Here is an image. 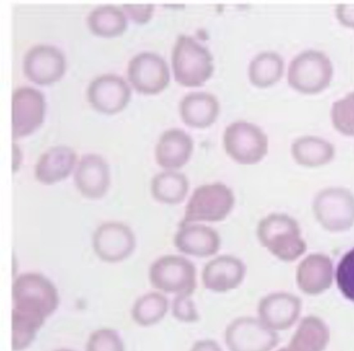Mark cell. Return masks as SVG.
<instances>
[{"label": "cell", "instance_id": "cell-11", "mask_svg": "<svg viewBox=\"0 0 354 351\" xmlns=\"http://www.w3.org/2000/svg\"><path fill=\"white\" fill-rule=\"evenodd\" d=\"M128 79L142 95H157L167 89L171 81L169 64L154 52L136 54L128 64Z\"/></svg>", "mask_w": 354, "mask_h": 351}, {"label": "cell", "instance_id": "cell-38", "mask_svg": "<svg viewBox=\"0 0 354 351\" xmlns=\"http://www.w3.org/2000/svg\"><path fill=\"white\" fill-rule=\"evenodd\" d=\"M277 351H288L287 347H281V348L277 349Z\"/></svg>", "mask_w": 354, "mask_h": 351}, {"label": "cell", "instance_id": "cell-18", "mask_svg": "<svg viewBox=\"0 0 354 351\" xmlns=\"http://www.w3.org/2000/svg\"><path fill=\"white\" fill-rule=\"evenodd\" d=\"M74 182L78 191L86 199H102L111 185L109 163L97 154L82 156L76 166Z\"/></svg>", "mask_w": 354, "mask_h": 351}, {"label": "cell", "instance_id": "cell-8", "mask_svg": "<svg viewBox=\"0 0 354 351\" xmlns=\"http://www.w3.org/2000/svg\"><path fill=\"white\" fill-rule=\"evenodd\" d=\"M223 147L234 161L242 165H254L268 153V136L258 125L237 120L225 128Z\"/></svg>", "mask_w": 354, "mask_h": 351}, {"label": "cell", "instance_id": "cell-17", "mask_svg": "<svg viewBox=\"0 0 354 351\" xmlns=\"http://www.w3.org/2000/svg\"><path fill=\"white\" fill-rule=\"evenodd\" d=\"M335 269L333 260L325 253L306 255L298 264L295 280L298 289L308 296H318L331 288Z\"/></svg>", "mask_w": 354, "mask_h": 351}, {"label": "cell", "instance_id": "cell-21", "mask_svg": "<svg viewBox=\"0 0 354 351\" xmlns=\"http://www.w3.org/2000/svg\"><path fill=\"white\" fill-rule=\"evenodd\" d=\"M77 163V154L67 145H55L41 155L35 176L44 185H53L67 179Z\"/></svg>", "mask_w": 354, "mask_h": 351}, {"label": "cell", "instance_id": "cell-33", "mask_svg": "<svg viewBox=\"0 0 354 351\" xmlns=\"http://www.w3.org/2000/svg\"><path fill=\"white\" fill-rule=\"evenodd\" d=\"M124 10L130 18L138 24H146L152 19L154 14V4H125Z\"/></svg>", "mask_w": 354, "mask_h": 351}, {"label": "cell", "instance_id": "cell-28", "mask_svg": "<svg viewBox=\"0 0 354 351\" xmlns=\"http://www.w3.org/2000/svg\"><path fill=\"white\" fill-rule=\"evenodd\" d=\"M169 307L167 297L159 291H153L136 299L132 305L131 317L138 325L149 327L162 321Z\"/></svg>", "mask_w": 354, "mask_h": 351}, {"label": "cell", "instance_id": "cell-26", "mask_svg": "<svg viewBox=\"0 0 354 351\" xmlns=\"http://www.w3.org/2000/svg\"><path fill=\"white\" fill-rule=\"evenodd\" d=\"M285 69L283 57L274 51L254 56L248 66V78L254 87L267 89L281 80Z\"/></svg>", "mask_w": 354, "mask_h": 351}, {"label": "cell", "instance_id": "cell-14", "mask_svg": "<svg viewBox=\"0 0 354 351\" xmlns=\"http://www.w3.org/2000/svg\"><path fill=\"white\" fill-rule=\"evenodd\" d=\"M301 312V299L285 291L269 293L259 301V319L277 332L293 327L299 320Z\"/></svg>", "mask_w": 354, "mask_h": 351}, {"label": "cell", "instance_id": "cell-23", "mask_svg": "<svg viewBox=\"0 0 354 351\" xmlns=\"http://www.w3.org/2000/svg\"><path fill=\"white\" fill-rule=\"evenodd\" d=\"M330 341V330L322 318H302L290 340L288 351H325Z\"/></svg>", "mask_w": 354, "mask_h": 351}, {"label": "cell", "instance_id": "cell-25", "mask_svg": "<svg viewBox=\"0 0 354 351\" xmlns=\"http://www.w3.org/2000/svg\"><path fill=\"white\" fill-rule=\"evenodd\" d=\"M189 190L187 177L177 170H165L153 177L151 193L159 203L178 205L185 199Z\"/></svg>", "mask_w": 354, "mask_h": 351}, {"label": "cell", "instance_id": "cell-32", "mask_svg": "<svg viewBox=\"0 0 354 351\" xmlns=\"http://www.w3.org/2000/svg\"><path fill=\"white\" fill-rule=\"evenodd\" d=\"M171 314L178 321L183 323H196L200 320V313L192 296L178 295L171 305Z\"/></svg>", "mask_w": 354, "mask_h": 351}, {"label": "cell", "instance_id": "cell-35", "mask_svg": "<svg viewBox=\"0 0 354 351\" xmlns=\"http://www.w3.org/2000/svg\"><path fill=\"white\" fill-rule=\"evenodd\" d=\"M190 351H223L218 342L212 339H203L192 345Z\"/></svg>", "mask_w": 354, "mask_h": 351}, {"label": "cell", "instance_id": "cell-13", "mask_svg": "<svg viewBox=\"0 0 354 351\" xmlns=\"http://www.w3.org/2000/svg\"><path fill=\"white\" fill-rule=\"evenodd\" d=\"M67 69L65 55L55 46H35L24 56V72L28 80L48 87L63 78Z\"/></svg>", "mask_w": 354, "mask_h": 351}, {"label": "cell", "instance_id": "cell-7", "mask_svg": "<svg viewBox=\"0 0 354 351\" xmlns=\"http://www.w3.org/2000/svg\"><path fill=\"white\" fill-rule=\"evenodd\" d=\"M313 213L327 232H347L354 226V193L344 187L322 189L313 201Z\"/></svg>", "mask_w": 354, "mask_h": 351}, {"label": "cell", "instance_id": "cell-9", "mask_svg": "<svg viewBox=\"0 0 354 351\" xmlns=\"http://www.w3.org/2000/svg\"><path fill=\"white\" fill-rule=\"evenodd\" d=\"M225 342L229 351H272L279 336L258 317L241 316L225 328Z\"/></svg>", "mask_w": 354, "mask_h": 351}, {"label": "cell", "instance_id": "cell-2", "mask_svg": "<svg viewBox=\"0 0 354 351\" xmlns=\"http://www.w3.org/2000/svg\"><path fill=\"white\" fill-rule=\"evenodd\" d=\"M260 244L273 257L285 263L300 259L308 249L301 228L295 218L286 213H271L257 226Z\"/></svg>", "mask_w": 354, "mask_h": 351}, {"label": "cell", "instance_id": "cell-15", "mask_svg": "<svg viewBox=\"0 0 354 351\" xmlns=\"http://www.w3.org/2000/svg\"><path fill=\"white\" fill-rule=\"evenodd\" d=\"M88 99L93 108L101 114H119L129 103L131 89L119 75H101L88 85Z\"/></svg>", "mask_w": 354, "mask_h": 351}, {"label": "cell", "instance_id": "cell-22", "mask_svg": "<svg viewBox=\"0 0 354 351\" xmlns=\"http://www.w3.org/2000/svg\"><path fill=\"white\" fill-rule=\"evenodd\" d=\"M221 106L215 96L205 91L189 93L180 102V116L187 126L205 129L214 124Z\"/></svg>", "mask_w": 354, "mask_h": 351}, {"label": "cell", "instance_id": "cell-37", "mask_svg": "<svg viewBox=\"0 0 354 351\" xmlns=\"http://www.w3.org/2000/svg\"><path fill=\"white\" fill-rule=\"evenodd\" d=\"M55 351H75V350H73V349H69V348H61V349H57V350H55Z\"/></svg>", "mask_w": 354, "mask_h": 351}, {"label": "cell", "instance_id": "cell-1", "mask_svg": "<svg viewBox=\"0 0 354 351\" xmlns=\"http://www.w3.org/2000/svg\"><path fill=\"white\" fill-rule=\"evenodd\" d=\"M59 305V290L50 278L39 272L18 274L12 285V350L30 348Z\"/></svg>", "mask_w": 354, "mask_h": 351}, {"label": "cell", "instance_id": "cell-31", "mask_svg": "<svg viewBox=\"0 0 354 351\" xmlns=\"http://www.w3.org/2000/svg\"><path fill=\"white\" fill-rule=\"evenodd\" d=\"M86 351H126L125 343L113 328H99L88 336Z\"/></svg>", "mask_w": 354, "mask_h": 351}, {"label": "cell", "instance_id": "cell-12", "mask_svg": "<svg viewBox=\"0 0 354 351\" xmlns=\"http://www.w3.org/2000/svg\"><path fill=\"white\" fill-rule=\"evenodd\" d=\"M92 244L99 259L106 263H120L136 251V237L123 222H104L95 231Z\"/></svg>", "mask_w": 354, "mask_h": 351}, {"label": "cell", "instance_id": "cell-5", "mask_svg": "<svg viewBox=\"0 0 354 351\" xmlns=\"http://www.w3.org/2000/svg\"><path fill=\"white\" fill-rule=\"evenodd\" d=\"M287 77L290 87L298 93L317 95L330 84L333 66L323 52L306 50L290 62Z\"/></svg>", "mask_w": 354, "mask_h": 351}, {"label": "cell", "instance_id": "cell-10", "mask_svg": "<svg viewBox=\"0 0 354 351\" xmlns=\"http://www.w3.org/2000/svg\"><path fill=\"white\" fill-rule=\"evenodd\" d=\"M46 99L44 93L32 87L15 89L12 96V135L22 138L38 130L45 120Z\"/></svg>", "mask_w": 354, "mask_h": 351}, {"label": "cell", "instance_id": "cell-6", "mask_svg": "<svg viewBox=\"0 0 354 351\" xmlns=\"http://www.w3.org/2000/svg\"><path fill=\"white\" fill-rule=\"evenodd\" d=\"M151 285L163 294L192 296L196 289V268L183 255H165L153 262L149 269Z\"/></svg>", "mask_w": 354, "mask_h": 351}, {"label": "cell", "instance_id": "cell-4", "mask_svg": "<svg viewBox=\"0 0 354 351\" xmlns=\"http://www.w3.org/2000/svg\"><path fill=\"white\" fill-rule=\"evenodd\" d=\"M235 195L227 185L209 183L196 187L188 201L180 226L225 220L235 206Z\"/></svg>", "mask_w": 354, "mask_h": 351}, {"label": "cell", "instance_id": "cell-27", "mask_svg": "<svg viewBox=\"0 0 354 351\" xmlns=\"http://www.w3.org/2000/svg\"><path fill=\"white\" fill-rule=\"evenodd\" d=\"M88 26L97 37H115L123 35L128 27L125 12L115 6H101L88 17Z\"/></svg>", "mask_w": 354, "mask_h": 351}, {"label": "cell", "instance_id": "cell-36", "mask_svg": "<svg viewBox=\"0 0 354 351\" xmlns=\"http://www.w3.org/2000/svg\"><path fill=\"white\" fill-rule=\"evenodd\" d=\"M22 160H24V154H22L21 149L17 143H13V163H12V168H13V172H17L19 170L20 166L22 164Z\"/></svg>", "mask_w": 354, "mask_h": 351}, {"label": "cell", "instance_id": "cell-20", "mask_svg": "<svg viewBox=\"0 0 354 351\" xmlns=\"http://www.w3.org/2000/svg\"><path fill=\"white\" fill-rule=\"evenodd\" d=\"M192 151L194 139L187 132L182 129H169L159 137L155 158L165 170H177L189 161Z\"/></svg>", "mask_w": 354, "mask_h": 351}, {"label": "cell", "instance_id": "cell-29", "mask_svg": "<svg viewBox=\"0 0 354 351\" xmlns=\"http://www.w3.org/2000/svg\"><path fill=\"white\" fill-rule=\"evenodd\" d=\"M331 120L339 133L354 136V91L333 104Z\"/></svg>", "mask_w": 354, "mask_h": 351}, {"label": "cell", "instance_id": "cell-30", "mask_svg": "<svg viewBox=\"0 0 354 351\" xmlns=\"http://www.w3.org/2000/svg\"><path fill=\"white\" fill-rule=\"evenodd\" d=\"M335 282L344 298L354 303V247L339 260L335 268Z\"/></svg>", "mask_w": 354, "mask_h": 351}, {"label": "cell", "instance_id": "cell-24", "mask_svg": "<svg viewBox=\"0 0 354 351\" xmlns=\"http://www.w3.org/2000/svg\"><path fill=\"white\" fill-rule=\"evenodd\" d=\"M294 161L304 168H315L333 161L335 149L326 139L313 135L298 137L291 145Z\"/></svg>", "mask_w": 354, "mask_h": 351}, {"label": "cell", "instance_id": "cell-16", "mask_svg": "<svg viewBox=\"0 0 354 351\" xmlns=\"http://www.w3.org/2000/svg\"><path fill=\"white\" fill-rule=\"evenodd\" d=\"M246 271L245 263L239 258L232 255H216L203 268L202 282L211 292H231L241 286Z\"/></svg>", "mask_w": 354, "mask_h": 351}, {"label": "cell", "instance_id": "cell-3", "mask_svg": "<svg viewBox=\"0 0 354 351\" xmlns=\"http://www.w3.org/2000/svg\"><path fill=\"white\" fill-rule=\"evenodd\" d=\"M174 76L182 87L204 85L214 72L211 52L189 35L178 37L171 53Z\"/></svg>", "mask_w": 354, "mask_h": 351}, {"label": "cell", "instance_id": "cell-34", "mask_svg": "<svg viewBox=\"0 0 354 351\" xmlns=\"http://www.w3.org/2000/svg\"><path fill=\"white\" fill-rule=\"evenodd\" d=\"M335 16L343 26L354 29V4H339L335 8Z\"/></svg>", "mask_w": 354, "mask_h": 351}, {"label": "cell", "instance_id": "cell-19", "mask_svg": "<svg viewBox=\"0 0 354 351\" xmlns=\"http://www.w3.org/2000/svg\"><path fill=\"white\" fill-rule=\"evenodd\" d=\"M176 249L186 255L196 258L214 257L221 246L218 232L203 224L179 226L174 238Z\"/></svg>", "mask_w": 354, "mask_h": 351}]
</instances>
